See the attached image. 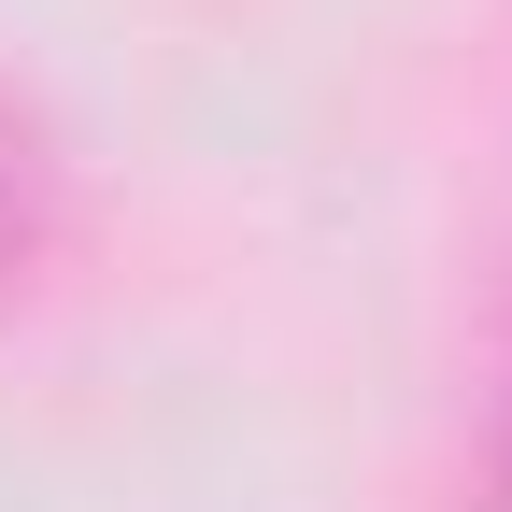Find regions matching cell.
Masks as SVG:
<instances>
[{
    "instance_id": "obj_2",
    "label": "cell",
    "mask_w": 512,
    "mask_h": 512,
    "mask_svg": "<svg viewBox=\"0 0 512 512\" xmlns=\"http://www.w3.org/2000/svg\"><path fill=\"white\" fill-rule=\"evenodd\" d=\"M484 512H512V328H498V399H484Z\"/></svg>"
},
{
    "instance_id": "obj_1",
    "label": "cell",
    "mask_w": 512,
    "mask_h": 512,
    "mask_svg": "<svg viewBox=\"0 0 512 512\" xmlns=\"http://www.w3.org/2000/svg\"><path fill=\"white\" fill-rule=\"evenodd\" d=\"M43 242H57V171H43L29 100L0 86V285H29V271H43Z\"/></svg>"
}]
</instances>
